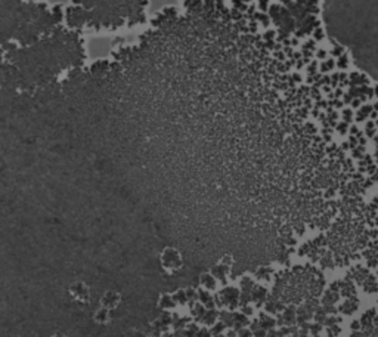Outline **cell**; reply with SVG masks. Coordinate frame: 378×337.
<instances>
[{
  "instance_id": "6da1fadb",
  "label": "cell",
  "mask_w": 378,
  "mask_h": 337,
  "mask_svg": "<svg viewBox=\"0 0 378 337\" xmlns=\"http://www.w3.org/2000/svg\"><path fill=\"white\" fill-rule=\"evenodd\" d=\"M71 293L74 294V297L77 299V300H80L81 303H86V302L89 300V288L86 287L84 284H81V282H79V284H74L73 287H71Z\"/></svg>"
},
{
  "instance_id": "7a4b0ae2",
  "label": "cell",
  "mask_w": 378,
  "mask_h": 337,
  "mask_svg": "<svg viewBox=\"0 0 378 337\" xmlns=\"http://www.w3.org/2000/svg\"><path fill=\"white\" fill-rule=\"evenodd\" d=\"M120 302V294L115 293V291H106L105 296L102 297V305H104L106 309H112L115 307Z\"/></svg>"
},
{
  "instance_id": "3957f363",
  "label": "cell",
  "mask_w": 378,
  "mask_h": 337,
  "mask_svg": "<svg viewBox=\"0 0 378 337\" xmlns=\"http://www.w3.org/2000/svg\"><path fill=\"white\" fill-rule=\"evenodd\" d=\"M95 321H96V322H99V324H108V322L111 321L110 309L104 307V309H99V311H96V313H95Z\"/></svg>"
},
{
  "instance_id": "277c9868",
  "label": "cell",
  "mask_w": 378,
  "mask_h": 337,
  "mask_svg": "<svg viewBox=\"0 0 378 337\" xmlns=\"http://www.w3.org/2000/svg\"><path fill=\"white\" fill-rule=\"evenodd\" d=\"M208 280H205V276L202 275L201 276V281L202 284H205V287H207V290H213L214 287H216V280H214L213 275H207Z\"/></svg>"
},
{
  "instance_id": "5b68a950",
  "label": "cell",
  "mask_w": 378,
  "mask_h": 337,
  "mask_svg": "<svg viewBox=\"0 0 378 337\" xmlns=\"http://www.w3.org/2000/svg\"><path fill=\"white\" fill-rule=\"evenodd\" d=\"M244 312H245V315H251L253 309H251V307H247V306H245V307H244Z\"/></svg>"
},
{
  "instance_id": "8992f818",
  "label": "cell",
  "mask_w": 378,
  "mask_h": 337,
  "mask_svg": "<svg viewBox=\"0 0 378 337\" xmlns=\"http://www.w3.org/2000/svg\"><path fill=\"white\" fill-rule=\"evenodd\" d=\"M52 337H65V336H62V334H55V336H52Z\"/></svg>"
}]
</instances>
